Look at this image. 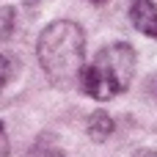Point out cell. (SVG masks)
Returning a JSON list of instances; mask_svg holds the SVG:
<instances>
[{
	"instance_id": "obj_1",
	"label": "cell",
	"mask_w": 157,
	"mask_h": 157,
	"mask_svg": "<svg viewBox=\"0 0 157 157\" xmlns=\"http://www.w3.org/2000/svg\"><path fill=\"white\" fill-rule=\"evenodd\" d=\"M39 63L55 86L80 83L86 69V33L72 19H55L39 33Z\"/></svg>"
},
{
	"instance_id": "obj_2",
	"label": "cell",
	"mask_w": 157,
	"mask_h": 157,
	"mask_svg": "<svg viewBox=\"0 0 157 157\" xmlns=\"http://www.w3.org/2000/svg\"><path fill=\"white\" fill-rule=\"evenodd\" d=\"M135 50L124 41H113L108 47H102L83 69L80 83L83 91L99 102H108L113 97H119L121 91L130 88L132 77H135Z\"/></svg>"
},
{
	"instance_id": "obj_3",
	"label": "cell",
	"mask_w": 157,
	"mask_h": 157,
	"mask_svg": "<svg viewBox=\"0 0 157 157\" xmlns=\"http://www.w3.org/2000/svg\"><path fill=\"white\" fill-rule=\"evenodd\" d=\"M130 22L144 36L157 39V6L152 0H132L130 3Z\"/></svg>"
},
{
	"instance_id": "obj_4",
	"label": "cell",
	"mask_w": 157,
	"mask_h": 157,
	"mask_svg": "<svg viewBox=\"0 0 157 157\" xmlns=\"http://www.w3.org/2000/svg\"><path fill=\"white\" fill-rule=\"evenodd\" d=\"M88 135H91L94 141H105V138H110V135H113V119H110L105 110L91 113V119H88Z\"/></svg>"
},
{
	"instance_id": "obj_5",
	"label": "cell",
	"mask_w": 157,
	"mask_h": 157,
	"mask_svg": "<svg viewBox=\"0 0 157 157\" xmlns=\"http://www.w3.org/2000/svg\"><path fill=\"white\" fill-rule=\"evenodd\" d=\"M17 72H19V61H17V55H11V52H0V94L8 88V83L17 77Z\"/></svg>"
},
{
	"instance_id": "obj_6",
	"label": "cell",
	"mask_w": 157,
	"mask_h": 157,
	"mask_svg": "<svg viewBox=\"0 0 157 157\" xmlns=\"http://www.w3.org/2000/svg\"><path fill=\"white\" fill-rule=\"evenodd\" d=\"M14 30V8L3 6L0 8V39H8Z\"/></svg>"
},
{
	"instance_id": "obj_7",
	"label": "cell",
	"mask_w": 157,
	"mask_h": 157,
	"mask_svg": "<svg viewBox=\"0 0 157 157\" xmlns=\"http://www.w3.org/2000/svg\"><path fill=\"white\" fill-rule=\"evenodd\" d=\"M8 135H6V130H3V124H0V157H6L8 155Z\"/></svg>"
},
{
	"instance_id": "obj_8",
	"label": "cell",
	"mask_w": 157,
	"mask_h": 157,
	"mask_svg": "<svg viewBox=\"0 0 157 157\" xmlns=\"http://www.w3.org/2000/svg\"><path fill=\"white\" fill-rule=\"evenodd\" d=\"M94 3H102V0H94Z\"/></svg>"
}]
</instances>
